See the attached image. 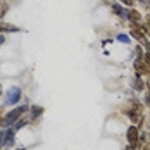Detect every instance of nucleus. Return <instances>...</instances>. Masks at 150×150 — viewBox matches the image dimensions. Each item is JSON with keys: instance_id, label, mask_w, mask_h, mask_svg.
Here are the masks:
<instances>
[{"instance_id": "nucleus-1", "label": "nucleus", "mask_w": 150, "mask_h": 150, "mask_svg": "<svg viewBox=\"0 0 150 150\" xmlns=\"http://www.w3.org/2000/svg\"><path fill=\"white\" fill-rule=\"evenodd\" d=\"M26 110H30V107H28V104L24 105H19V107H14L5 117H2V121H0V126L2 128H11L12 124H16L17 121L21 119V116L26 112Z\"/></svg>"}, {"instance_id": "nucleus-2", "label": "nucleus", "mask_w": 150, "mask_h": 150, "mask_svg": "<svg viewBox=\"0 0 150 150\" xmlns=\"http://www.w3.org/2000/svg\"><path fill=\"white\" fill-rule=\"evenodd\" d=\"M126 138H128V145L133 150L138 149V143H140V133H138V126L131 124L128 129H126Z\"/></svg>"}, {"instance_id": "nucleus-3", "label": "nucleus", "mask_w": 150, "mask_h": 150, "mask_svg": "<svg viewBox=\"0 0 150 150\" xmlns=\"http://www.w3.org/2000/svg\"><path fill=\"white\" fill-rule=\"evenodd\" d=\"M21 97H23L21 88H19V86H11V88L7 90V95H5V105L17 104V102L21 100Z\"/></svg>"}, {"instance_id": "nucleus-4", "label": "nucleus", "mask_w": 150, "mask_h": 150, "mask_svg": "<svg viewBox=\"0 0 150 150\" xmlns=\"http://www.w3.org/2000/svg\"><path fill=\"white\" fill-rule=\"evenodd\" d=\"M133 67H135V74H150V66H147L142 59H135Z\"/></svg>"}, {"instance_id": "nucleus-5", "label": "nucleus", "mask_w": 150, "mask_h": 150, "mask_svg": "<svg viewBox=\"0 0 150 150\" xmlns=\"http://www.w3.org/2000/svg\"><path fill=\"white\" fill-rule=\"evenodd\" d=\"M110 9H112V12H114L116 16H119V17H122V19H126V21H128V12H129V11H128V9H124L121 4H112V5H110Z\"/></svg>"}, {"instance_id": "nucleus-6", "label": "nucleus", "mask_w": 150, "mask_h": 150, "mask_svg": "<svg viewBox=\"0 0 150 150\" xmlns=\"http://www.w3.org/2000/svg\"><path fill=\"white\" fill-rule=\"evenodd\" d=\"M14 135H16V131H14V128L11 126V128H5V147H11L12 143H14Z\"/></svg>"}, {"instance_id": "nucleus-7", "label": "nucleus", "mask_w": 150, "mask_h": 150, "mask_svg": "<svg viewBox=\"0 0 150 150\" xmlns=\"http://www.w3.org/2000/svg\"><path fill=\"white\" fill-rule=\"evenodd\" d=\"M30 110H31V116H30V119H28V121H35L38 116H42V114H43V107H40V105H31Z\"/></svg>"}, {"instance_id": "nucleus-8", "label": "nucleus", "mask_w": 150, "mask_h": 150, "mask_svg": "<svg viewBox=\"0 0 150 150\" xmlns=\"http://www.w3.org/2000/svg\"><path fill=\"white\" fill-rule=\"evenodd\" d=\"M133 88L138 90V91L145 90V81L142 79V76L140 74H135V78H133Z\"/></svg>"}, {"instance_id": "nucleus-9", "label": "nucleus", "mask_w": 150, "mask_h": 150, "mask_svg": "<svg viewBox=\"0 0 150 150\" xmlns=\"http://www.w3.org/2000/svg\"><path fill=\"white\" fill-rule=\"evenodd\" d=\"M0 31H12V33H17L21 31L17 26H12V24H0Z\"/></svg>"}, {"instance_id": "nucleus-10", "label": "nucleus", "mask_w": 150, "mask_h": 150, "mask_svg": "<svg viewBox=\"0 0 150 150\" xmlns=\"http://www.w3.org/2000/svg\"><path fill=\"white\" fill-rule=\"evenodd\" d=\"M117 40H119L121 43H126V45L131 43V36H129V35H124V33H119V35H117Z\"/></svg>"}, {"instance_id": "nucleus-11", "label": "nucleus", "mask_w": 150, "mask_h": 150, "mask_svg": "<svg viewBox=\"0 0 150 150\" xmlns=\"http://www.w3.org/2000/svg\"><path fill=\"white\" fill-rule=\"evenodd\" d=\"M143 54H145V52H143V47H142V45H136V47H135V55H136V59H142V57H143Z\"/></svg>"}, {"instance_id": "nucleus-12", "label": "nucleus", "mask_w": 150, "mask_h": 150, "mask_svg": "<svg viewBox=\"0 0 150 150\" xmlns=\"http://www.w3.org/2000/svg\"><path fill=\"white\" fill-rule=\"evenodd\" d=\"M7 11H9V4L2 2V4H0V19H2L4 16H5V12H7Z\"/></svg>"}, {"instance_id": "nucleus-13", "label": "nucleus", "mask_w": 150, "mask_h": 150, "mask_svg": "<svg viewBox=\"0 0 150 150\" xmlns=\"http://www.w3.org/2000/svg\"><path fill=\"white\" fill-rule=\"evenodd\" d=\"M26 122H28L26 119H19L17 122H16V126H14V131H17V129H21V128H24V126H26Z\"/></svg>"}, {"instance_id": "nucleus-14", "label": "nucleus", "mask_w": 150, "mask_h": 150, "mask_svg": "<svg viewBox=\"0 0 150 150\" xmlns=\"http://www.w3.org/2000/svg\"><path fill=\"white\" fill-rule=\"evenodd\" d=\"M4 147H5V129L0 131V149H4Z\"/></svg>"}, {"instance_id": "nucleus-15", "label": "nucleus", "mask_w": 150, "mask_h": 150, "mask_svg": "<svg viewBox=\"0 0 150 150\" xmlns=\"http://www.w3.org/2000/svg\"><path fill=\"white\" fill-rule=\"evenodd\" d=\"M142 60H143V62H145L147 66H150V52H149V50H147V52L143 54V57H142Z\"/></svg>"}, {"instance_id": "nucleus-16", "label": "nucleus", "mask_w": 150, "mask_h": 150, "mask_svg": "<svg viewBox=\"0 0 150 150\" xmlns=\"http://www.w3.org/2000/svg\"><path fill=\"white\" fill-rule=\"evenodd\" d=\"M119 4L126 5V7H133L135 5V0H119Z\"/></svg>"}, {"instance_id": "nucleus-17", "label": "nucleus", "mask_w": 150, "mask_h": 150, "mask_svg": "<svg viewBox=\"0 0 150 150\" xmlns=\"http://www.w3.org/2000/svg\"><path fill=\"white\" fill-rule=\"evenodd\" d=\"M145 104H147V105L150 104V91L147 93V95H145Z\"/></svg>"}, {"instance_id": "nucleus-18", "label": "nucleus", "mask_w": 150, "mask_h": 150, "mask_svg": "<svg viewBox=\"0 0 150 150\" xmlns=\"http://www.w3.org/2000/svg\"><path fill=\"white\" fill-rule=\"evenodd\" d=\"M4 42H5V36H4V35L0 33V45H4Z\"/></svg>"}, {"instance_id": "nucleus-19", "label": "nucleus", "mask_w": 150, "mask_h": 150, "mask_svg": "<svg viewBox=\"0 0 150 150\" xmlns=\"http://www.w3.org/2000/svg\"><path fill=\"white\" fill-rule=\"evenodd\" d=\"M145 86H147V88H149V91H150V79L147 81V83H145Z\"/></svg>"}, {"instance_id": "nucleus-20", "label": "nucleus", "mask_w": 150, "mask_h": 150, "mask_svg": "<svg viewBox=\"0 0 150 150\" xmlns=\"http://www.w3.org/2000/svg\"><path fill=\"white\" fill-rule=\"evenodd\" d=\"M2 91H4V88H2V83H0V97H2Z\"/></svg>"}, {"instance_id": "nucleus-21", "label": "nucleus", "mask_w": 150, "mask_h": 150, "mask_svg": "<svg viewBox=\"0 0 150 150\" xmlns=\"http://www.w3.org/2000/svg\"><path fill=\"white\" fill-rule=\"evenodd\" d=\"M124 150H133V149H131V147H129V145H128V147H124Z\"/></svg>"}, {"instance_id": "nucleus-22", "label": "nucleus", "mask_w": 150, "mask_h": 150, "mask_svg": "<svg viewBox=\"0 0 150 150\" xmlns=\"http://www.w3.org/2000/svg\"><path fill=\"white\" fill-rule=\"evenodd\" d=\"M143 150H150V145H147V147H145V149H143Z\"/></svg>"}, {"instance_id": "nucleus-23", "label": "nucleus", "mask_w": 150, "mask_h": 150, "mask_svg": "<svg viewBox=\"0 0 150 150\" xmlns=\"http://www.w3.org/2000/svg\"><path fill=\"white\" fill-rule=\"evenodd\" d=\"M0 121H2V109H0Z\"/></svg>"}, {"instance_id": "nucleus-24", "label": "nucleus", "mask_w": 150, "mask_h": 150, "mask_svg": "<svg viewBox=\"0 0 150 150\" xmlns=\"http://www.w3.org/2000/svg\"><path fill=\"white\" fill-rule=\"evenodd\" d=\"M17 150H24V149H17Z\"/></svg>"}, {"instance_id": "nucleus-25", "label": "nucleus", "mask_w": 150, "mask_h": 150, "mask_svg": "<svg viewBox=\"0 0 150 150\" xmlns=\"http://www.w3.org/2000/svg\"><path fill=\"white\" fill-rule=\"evenodd\" d=\"M0 24H2V23H0Z\"/></svg>"}]
</instances>
